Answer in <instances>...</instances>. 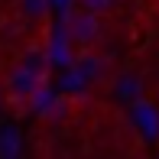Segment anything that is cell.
I'll return each mask as SVG.
<instances>
[{"label": "cell", "instance_id": "3957f363", "mask_svg": "<svg viewBox=\"0 0 159 159\" xmlns=\"http://www.w3.org/2000/svg\"><path fill=\"white\" fill-rule=\"evenodd\" d=\"M16 7H20V13H23L26 20H33V23H46V16H49V3L46 0H16Z\"/></svg>", "mask_w": 159, "mask_h": 159}, {"label": "cell", "instance_id": "7a4b0ae2", "mask_svg": "<svg viewBox=\"0 0 159 159\" xmlns=\"http://www.w3.org/2000/svg\"><path fill=\"white\" fill-rule=\"evenodd\" d=\"M104 16H94V13L81 10V7H75V10H68V16H65V36L71 39V46L81 52V49H94L101 42V36H104V23H101Z\"/></svg>", "mask_w": 159, "mask_h": 159}, {"label": "cell", "instance_id": "277c9868", "mask_svg": "<svg viewBox=\"0 0 159 159\" xmlns=\"http://www.w3.org/2000/svg\"><path fill=\"white\" fill-rule=\"evenodd\" d=\"M117 3H120V0H75V7L94 13V16H111V13L117 10Z\"/></svg>", "mask_w": 159, "mask_h": 159}, {"label": "cell", "instance_id": "5b68a950", "mask_svg": "<svg viewBox=\"0 0 159 159\" xmlns=\"http://www.w3.org/2000/svg\"><path fill=\"white\" fill-rule=\"evenodd\" d=\"M149 3H153V7H156V10H159V0H149Z\"/></svg>", "mask_w": 159, "mask_h": 159}, {"label": "cell", "instance_id": "6da1fadb", "mask_svg": "<svg viewBox=\"0 0 159 159\" xmlns=\"http://www.w3.org/2000/svg\"><path fill=\"white\" fill-rule=\"evenodd\" d=\"M46 84H49L46 55L39 49H30L20 59V65H13L7 71V78H3V101L10 107V114L23 117L33 107H39L46 101Z\"/></svg>", "mask_w": 159, "mask_h": 159}]
</instances>
